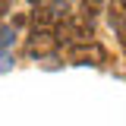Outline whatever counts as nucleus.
I'll return each instance as SVG.
<instances>
[{
	"label": "nucleus",
	"instance_id": "nucleus-9",
	"mask_svg": "<svg viewBox=\"0 0 126 126\" xmlns=\"http://www.w3.org/2000/svg\"><path fill=\"white\" fill-rule=\"evenodd\" d=\"M29 3H32V6H44L47 0H29Z\"/></svg>",
	"mask_w": 126,
	"mask_h": 126
},
{
	"label": "nucleus",
	"instance_id": "nucleus-2",
	"mask_svg": "<svg viewBox=\"0 0 126 126\" xmlns=\"http://www.w3.org/2000/svg\"><path fill=\"white\" fill-rule=\"evenodd\" d=\"M57 32L50 29V25H35L29 35V41H25V50H29V57H50L54 50H57Z\"/></svg>",
	"mask_w": 126,
	"mask_h": 126
},
{
	"label": "nucleus",
	"instance_id": "nucleus-8",
	"mask_svg": "<svg viewBox=\"0 0 126 126\" xmlns=\"http://www.w3.org/2000/svg\"><path fill=\"white\" fill-rule=\"evenodd\" d=\"M6 10H10V3H6V0H0V16L6 13Z\"/></svg>",
	"mask_w": 126,
	"mask_h": 126
},
{
	"label": "nucleus",
	"instance_id": "nucleus-6",
	"mask_svg": "<svg viewBox=\"0 0 126 126\" xmlns=\"http://www.w3.org/2000/svg\"><path fill=\"white\" fill-rule=\"evenodd\" d=\"M101 10H104V0H82V10H79V16H85V19H94Z\"/></svg>",
	"mask_w": 126,
	"mask_h": 126
},
{
	"label": "nucleus",
	"instance_id": "nucleus-5",
	"mask_svg": "<svg viewBox=\"0 0 126 126\" xmlns=\"http://www.w3.org/2000/svg\"><path fill=\"white\" fill-rule=\"evenodd\" d=\"M107 16H110V29L117 35L126 32V0H110L107 3Z\"/></svg>",
	"mask_w": 126,
	"mask_h": 126
},
{
	"label": "nucleus",
	"instance_id": "nucleus-3",
	"mask_svg": "<svg viewBox=\"0 0 126 126\" xmlns=\"http://www.w3.org/2000/svg\"><path fill=\"white\" fill-rule=\"evenodd\" d=\"M66 57H69V63H82V66H101L104 63V47L98 44V41H85V44H73L69 50H66Z\"/></svg>",
	"mask_w": 126,
	"mask_h": 126
},
{
	"label": "nucleus",
	"instance_id": "nucleus-7",
	"mask_svg": "<svg viewBox=\"0 0 126 126\" xmlns=\"http://www.w3.org/2000/svg\"><path fill=\"white\" fill-rule=\"evenodd\" d=\"M10 66H13V54H10V50H0V73L10 69Z\"/></svg>",
	"mask_w": 126,
	"mask_h": 126
},
{
	"label": "nucleus",
	"instance_id": "nucleus-4",
	"mask_svg": "<svg viewBox=\"0 0 126 126\" xmlns=\"http://www.w3.org/2000/svg\"><path fill=\"white\" fill-rule=\"evenodd\" d=\"M35 25H60L66 19V0H54V3H44V6H35Z\"/></svg>",
	"mask_w": 126,
	"mask_h": 126
},
{
	"label": "nucleus",
	"instance_id": "nucleus-1",
	"mask_svg": "<svg viewBox=\"0 0 126 126\" xmlns=\"http://www.w3.org/2000/svg\"><path fill=\"white\" fill-rule=\"evenodd\" d=\"M57 41L66 47L73 44H85V41H94V32H92V19H85V16H66L60 25H57Z\"/></svg>",
	"mask_w": 126,
	"mask_h": 126
}]
</instances>
